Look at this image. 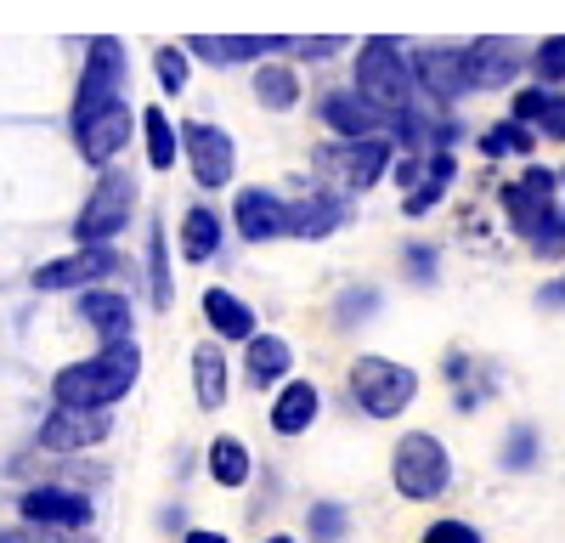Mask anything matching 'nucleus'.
<instances>
[{
  "mask_svg": "<svg viewBox=\"0 0 565 543\" xmlns=\"http://www.w3.org/2000/svg\"><path fill=\"white\" fill-rule=\"evenodd\" d=\"M141 374V351L130 340H108L97 356L74 362V369H63L52 380V396L57 407H114Z\"/></svg>",
  "mask_w": 565,
  "mask_h": 543,
  "instance_id": "obj_1",
  "label": "nucleus"
},
{
  "mask_svg": "<svg viewBox=\"0 0 565 543\" xmlns=\"http://www.w3.org/2000/svg\"><path fill=\"white\" fill-rule=\"evenodd\" d=\"M413 85H418V74H413V57L402 52V40L373 34L356 45V91L367 103H380L385 114H402L413 103Z\"/></svg>",
  "mask_w": 565,
  "mask_h": 543,
  "instance_id": "obj_2",
  "label": "nucleus"
},
{
  "mask_svg": "<svg viewBox=\"0 0 565 543\" xmlns=\"http://www.w3.org/2000/svg\"><path fill=\"white\" fill-rule=\"evenodd\" d=\"M391 136H340V142H322L311 153V170L334 181V193H367L391 170Z\"/></svg>",
  "mask_w": 565,
  "mask_h": 543,
  "instance_id": "obj_3",
  "label": "nucleus"
},
{
  "mask_svg": "<svg viewBox=\"0 0 565 543\" xmlns=\"http://www.w3.org/2000/svg\"><path fill=\"white\" fill-rule=\"evenodd\" d=\"M391 481L413 504H430V498H441L452 487V453L430 430H407L391 453Z\"/></svg>",
  "mask_w": 565,
  "mask_h": 543,
  "instance_id": "obj_4",
  "label": "nucleus"
},
{
  "mask_svg": "<svg viewBox=\"0 0 565 543\" xmlns=\"http://www.w3.org/2000/svg\"><path fill=\"white\" fill-rule=\"evenodd\" d=\"M345 391L367 419H396L418 396V374L407 362H391V356H356L351 374H345Z\"/></svg>",
  "mask_w": 565,
  "mask_h": 543,
  "instance_id": "obj_5",
  "label": "nucleus"
},
{
  "mask_svg": "<svg viewBox=\"0 0 565 543\" xmlns=\"http://www.w3.org/2000/svg\"><path fill=\"white\" fill-rule=\"evenodd\" d=\"M114 103H130V63L125 45L114 34H97L85 45V68H79V91H74V119H90Z\"/></svg>",
  "mask_w": 565,
  "mask_h": 543,
  "instance_id": "obj_6",
  "label": "nucleus"
},
{
  "mask_svg": "<svg viewBox=\"0 0 565 543\" xmlns=\"http://www.w3.org/2000/svg\"><path fill=\"white\" fill-rule=\"evenodd\" d=\"M136 210V181L130 170H103L97 175V188H90L79 221H74V238L79 244H108L114 233H125V221Z\"/></svg>",
  "mask_w": 565,
  "mask_h": 543,
  "instance_id": "obj_7",
  "label": "nucleus"
},
{
  "mask_svg": "<svg viewBox=\"0 0 565 543\" xmlns=\"http://www.w3.org/2000/svg\"><path fill=\"white\" fill-rule=\"evenodd\" d=\"M554 188H559V175L554 170H543V164H532L526 175H514L509 188H503V210H509V226L521 233L526 244L543 233V226L554 221Z\"/></svg>",
  "mask_w": 565,
  "mask_h": 543,
  "instance_id": "obj_8",
  "label": "nucleus"
},
{
  "mask_svg": "<svg viewBox=\"0 0 565 543\" xmlns=\"http://www.w3.org/2000/svg\"><path fill=\"white\" fill-rule=\"evenodd\" d=\"M181 153L186 164H193V181L204 193L226 188L232 181V164H238V153H232V136L210 119H193V125H181Z\"/></svg>",
  "mask_w": 565,
  "mask_h": 543,
  "instance_id": "obj_9",
  "label": "nucleus"
},
{
  "mask_svg": "<svg viewBox=\"0 0 565 543\" xmlns=\"http://www.w3.org/2000/svg\"><path fill=\"white\" fill-rule=\"evenodd\" d=\"M114 272H119V255H114L108 244H79V249L63 255V260L34 266V289L57 295V289H79V284H103V278H114Z\"/></svg>",
  "mask_w": 565,
  "mask_h": 543,
  "instance_id": "obj_10",
  "label": "nucleus"
},
{
  "mask_svg": "<svg viewBox=\"0 0 565 543\" xmlns=\"http://www.w3.org/2000/svg\"><path fill=\"white\" fill-rule=\"evenodd\" d=\"M413 74H418V91L430 103H458L463 91H476V79H469V52H458V45H424L413 57Z\"/></svg>",
  "mask_w": 565,
  "mask_h": 543,
  "instance_id": "obj_11",
  "label": "nucleus"
},
{
  "mask_svg": "<svg viewBox=\"0 0 565 543\" xmlns=\"http://www.w3.org/2000/svg\"><path fill=\"white\" fill-rule=\"evenodd\" d=\"M114 430L108 407H52V419L40 425V447L45 453H79V447H97Z\"/></svg>",
  "mask_w": 565,
  "mask_h": 543,
  "instance_id": "obj_12",
  "label": "nucleus"
},
{
  "mask_svg": "<svg viewBox=\"0 0 565 543\" xmlns=\"http://www.w3.org/2000/svg\"><path fill=\"white\" fill-rule=\"evenodd\" d=\"M74 136H79V159L108 170L114 153L130 142V103H114V108L90 114V119H74Z\"/></svg>",
  "mask_w": 565,
  "mask_h": 543,
  "instance_id": "obj_13",
  "label": "nucleus"
},
{
  "mask_svg": "<svg viewBox=\"0 0 565 543\" xmlns=\"http://www.w3.org/2000/svg\"><path fill=\"white\" fill-rule=\"evenodd\" d=\"M18 510L23 521H40V526H74V532L90 526V498L74 487H29L18 498Z\"/></svg>",
  "mask_w": 565,
  "mask_h": 543,
  "instance_id": "obj_14",
  "label": "nucleus"
},
{
  "mask_svg": "<svg viewBox=\"0 0 565 543\" xmlns=\"http://www.w3.org/2000/svg\"><path fill=\"white\" fill-rule=\"evenodd\" d=\"M317 119L334 130V136H380L385 108H380V103H367L362 91H322Z\"/></svg>",
  "mask_w": 565,
  "mask_h": 543,
  "instance_id": "obj_15",
  "label": "nucleus"
},
{
  "mask_svg": "<svg viewBox=\"0 0 565 543\" xmlns=\"http://www.w3.org/2000/svg\"><path fill=\"white\" fill-rule=\"evenodd\" d=\"M289 45L295 40H282V34H193L186 52H199L215 68H232V63H249V57H266V52H289Z\"/></svg>",
  "mask_w": 565,
  "mask_h": 543,
  "instance_id": "obj_16",
  "label": "nucleus"
},
{
  "mask_svg": "<svg viewBox=\"0 0 565 543\" xmlns=\"http://www.w3.org/2000/svg\"><path fill=\"white\" fill-rule=\"evenodd\" d=\"M232 221H238V233H244L249 244L289 238V204H282L271 188H249V193H238V210H232Z\"/></svg>",
  "mask_w": 565,
  "mask_h": 543,
  "instance_id": "obj_17",
  "label": "nucleus"
},
{
  "mask_svg": "<svg viewBox=\"0 0 565 543\" xmlns=\"http://www.w3.org/2000/svg\"><path fill=\"white\" fill-rule=\"evenodd\" d=\"M351 221V199L345 193H306L289 204V238H328V233H340V226Z\"/></svg>",
  "mask_w": 565,
  "mask_h": 543,
  "instance_id": "obj_18",
  "label": "nucleus"
},
{
  "mask_svg": "<svg viewBox=\"0 0 565 543\" xmlns=\"http://www.w3.org/2000/svg\"><path fill=\"white\" fill-rule=\"evenodd\" d=\"M463 52H469V79H476V91H498L526 68V57H514L509 40H476V45H463Z\"/></svg>",
  "mask_w": 565,
  "mask_h": 543,
  "instance_id": "obj_19",
  "label": "nucleus"
},
{
  "mask_svg": "<svg viewBox=\"0 0 565 543\" xmlns=\"http://www.w3.org/2000/svg\"><path fill=\"white\" fill-rule=\"evenodd\" d=\"M317 407H322L317 385L311 380H289L277 391V402H271V430L277 436H306L317 425Z\"/></svg>",
  "mask_w": 565,
  "mask_h": 543,
  "instance_id": "obj_20",
  "label": "nucleus"
},
{
  "mask_svg": "<svg viewBox=\"0 0 565 543\" xmlns=\"http://www.w3.org/2000/svg\"><path fill=\"white\" fill-rule=\"evenodd\" d=\"M79 317L103 340H130V300L119 289H85L79 295Z\"/></svg>",
  "mask_w": 565,
  "mask_h": 543,
  "instance_id": "obj_21",
  "label": "nucleus"
},
{
  "mask_svg": "<svg viewBox=\"0 0 565 543\" xmlns=\"http://www.w3.org/2000/svg\"><path fill=\"white\" fill-rule=\"evenodd\" d=\"M204 317H210V329H215L221 340H255V311H249L238 295L204 289Z\"/></svg>",
  "mask_w": 565,
  "mask_h": 543,
  "instance_id": "obj_22",
  "label": "nucleus"
},
{
  "mask_svg": "<svg viewBox=\"0 0 565 543\" xmlns=\"http://www.w3.org/2000/svg\"><path fill=\"white\" fill-rule=\"evenodd\" d=\"M249 351H244V369H249V385L260 391V385H277L282 374H289V340H277V334H255V340H244Z\"/></svg>",
  "mask_w": 565,
  "mask_h": 543,
  "instance_id": "obj_23",
  "label": "nucleus"
},
{
  "mask_svg": "<svg viewBox=\"0 0 565 543\" xmlns=\"http://www.w3.org/2000/svg\"><path fill=\"white\" fill-rule=\"evenodd\" d=\"M221 249V215L210 204H193L181 215V255L186 260H210Z\"/></svg>",
  "mask_w": 565,
  "mask_h": 543,
  "instance_id": "obj_24",
  "label": "nucleus"
},
{
  "mask_svg": "<svg viewBox=\"0 0 565 543\" xmlns=\"http://www.w3.org/2000/svg\"><path fill=\"white\" fill-rule=\"evenodd\" d=\"M193 391H199V407H210V414L226 402V356L215 345L193 351Z\"/></svg>",
  "mask_w": 565,
  "mask_h": 543,
  "instance_id": "obj_25",
  "label": "nucleus"
},
{
  "mask_svg": "<svg viewBox=\"0 0 565 543\" xmlns=\"http://www.w3.org/2000/svg\"><path fill=\"white\" fill-rule=\"evenodd\" d=\"M532 125L526 119H503V125H492V130H481V159H521V153H532Z\"/></svg>",
  "mask_w": 565,
  "mask_h": 543,
  "instance_id": "obj_26",
  "label": "nucleus"
},
{
  "mask_svg": "<svg viewBox=\"0 0 565 543\" xmlns=\"http://www.w3.org/2000/svg\"><path fill=\"white\" fill-rule=\"evenodd\" d=\"M255 97H260V108H271V114H289V108L300 103V79H295V68L266 63V68L255 74Z\"/></svg>",
  "mask_w": 565,
  "mask_h": 543,
  "instance_id": "obj_27",
  "label": "nucleus"
},
{
  "mask_svg": "<svg viewBox=\"0 0 565 543\" xmlns=\"http://www.w3.org/2000/svg\"><path fill=\"white\" fill-rule=\"evenodd\" d=\"M210 476L221 487H244L249 481V447L238 436H215L210 441Z\"/></svg>",
  "mask_w": 565,
  "mask_h": 543,
  "instance_id": "obj_28",
  "label": "nucleus"
},
{
  "mask_svg": "<svg viewBox=\"0 0 565 543\" xmlns=\"http://www.w3.org/2000/svg\"><path fill=\"white\" fill-rule=\"evenodd\" d=\"M141 130H148V164H153V170H170V164L181 159V130L170 125V114H164V108H148Z\"/></svg>",
  "mask_w": 565,
  "mask_h": 543,
  "instance_id": "obj_29",
  "label": "nucleus"
},
{
  "mask_svg": "<svg viewBox=\"0 0 565 543\" xmlns=\"http://www.w3.org/2000/svg\"><path fill=\"white\" fill-rule=\"evenodd\" d=\"M537 447H543V441H537V430H532V425H514V430L503 436V459H498V465H503L509 476H521V470H532V465H537Z\"/></svg>",
  "mask_w": 565,
  "mask_h": 543,
  "instance_id": "obj_30",
  "label": "nucleus"
},
{
  "mask_svg": "<svg viewBox=\"0 0 565 543\" xmlns=\"http://www.w3.org/2000/svg\"><path fill=\"white\" fill-rule=\"evenodd\" d=\"M306 526H311V543H340L345 532H351V515L340 510V504H311V515H306Z\"/></svg>",
  "mask_w": 565,
  "mask_h": 543,
  "instance_id": "obj_31",
  "label": "nucleus"
},
{
  "mask_svg": "<svg viewBox=\"0 0 565 543\" xmlns=\"http://www.w3.org/2000/svg\"><path fill=\"white\" fill-rule=\"evenodd\" d=\"M532 74H537V79H565V34L537 40V52H532Z\"/></svg>",
  "mask_w": 565,
  "mask_h": 543,
  "instance_id": "obj_32",
  "label": "nucleus"
},
{
  "mask_svg": "<svg viewBox=\"0 0 565 543\" xmlns=\"http://www.w3.org/2000/svg\"><path fill=\"white\" fill-rule=\"evenodd\" d=\"M373 311H380V295H373V289H351V295H340V306H334V317H340L345 329L367 323Z\"/></svg>",
  "mask_w": 565,
  "mask_h": 543,
  "instance_id": "obj_33",
  "label": "nucleus"
},
{
  "mask_svg": "<svg viewBox=\"0 0 565 543\" xmlns=\"http://www.w3.org/2000/svg\"><path fill=\"white\" fill-rule=\"evenodd\" d=\"M148 260H153V306H159V311H170V295H175V284H170V272H164V233H159V226H153Z\"/></svg>",
  "mask_w": 565,
  "mask_h": 543,
  "instance_id": "obj_34",
  "label": "nucleus"
},
{
  "mask_svg": "<svg viewBox=\"0 0 565 543\" xmlns=\"http://www.w3.org/2000/svg\"><path fill=\"white\" fill-rule=\"evenodd\" d=\"M548 103H554V91H543V85H521V91H514V119L537 125V119L548 114Z\"/></svg>",
  "mask_w": 565,
  "mask_h": 543,
  "instance_id": "obj_35",
  "label": "nucleus"
},
{
  "mask_svg": "<svg viewBox=\"0 0 565 543\" xmlns=\"http://www.w3.org/2000/svg\"><path fill=\"white\" fill-rule=\"evenodd\" d=\"M407 272H413V284H436L441 249H430V244H407Z\"/></svg>",
  "mask_w": 565,
  "mask_h": 543,
  "instance_id": "obj_36",
  "label": "nucleus"
},
{
  "mask_svg": "<svg viewBox=\"0 0 565 543\" xmlns=\"http://www.w3.org/2000/svg\"><path fill=\"white\" fill-rule=\"evenodd\" d=\"M153 74H159L164 91H181V85H186V57H181V45H164L159 63H153Z\"/></svg>",
  "mask_w": 565,
  "mask_h": 543,
  "instance_id": "obj_37",
  "label": "nucleus"
},
{
  "mask_svg": "<svg viewBox=\"0 0 565 543\" xmlns=\"http://www.w3.org/2000/svg\"><path fill=\"white\" fill-rule=\"evenodd\" d=\"M532 255H543V260H554V255H565V210H554V221L543 226V233L532 238Z\"/></svg>",
  "mask_w": 565,
  "mask_h": 543,
  "instance_id": "obj_38",
  "label": "nucleus"
},
{
  "mask_svg": "<svg viewBox=\"0 0 565 543\" xmlns=\"http://www.w3.org/2000/svg\"><path fill=\"white\" fill-rule=\"evenodd\" d=\"M424 543H481V532L469 521H436V526H424Z\"/></svg>",
  "mask_w": 565,
  "mask_h": 543,
  "instance_id": "obj_39",
  "label": "nucleus"
},
{
  "mask_svg": "<svg viewBox=\"0 0 565 543\" xmlns=\"http://www.w3.org/2000/svg\"><path fill=\"white\" fill-rule=\"evenodd\" d=\"M18 543H90V537H79L74 526H40V521H29V532H18Z\"/></svg>",
  "mask_w": 565,
  "mask_h": 543,
  "instance_id": "obj_40",
  "label": "nucleus"
},
{
  "mask_svg": "<svg viewBox=\"0 0 565 543\" xmlns=\"http://www.w3.org/2000/svg\"><path fill=\"white\" fill-rule=\"evenodd\" d=\"M295 52H306L311 63H322V57H334V52H345V40H295Z\"/></svg>",
  "mask_w": 565,
  "mask_h": 543,
  "instance_id": "obj_41",
  "label": "nucleus"
},
{
  "mask_svg": "<svg viewBox=\"0 0 565 543\" xmlns=\"http://www.w3.org/2000/svg\"><path fill=\"white\" fill-rule=\"evenodd\" d=\"M537 130H543V136H559V142H565V97L548 103V114L537 119Z\"/></svg>",
  "mask_w": 565,
  "mask_h": 543,
  "instance_id": "obj_42",
  "label": "nucleus"
},
{
  "mask_svg": "<svg viewBox=\"0 0 565 543\" xmlns=\"http://www.w3.org/2000/svg\"><path fill=\"white\" fill-rule=\"evenodd\" d=\"M537 306H554V311H565V278H554V284L537 295Z\"/></svg>",
  "mask_w": 565,
  "mask_h": 543,
  "instance_id": "obj_43",
  "label": "nucleus"
},
{
  "mask_svg": "<svg viewBox=\"0 0 565 543\" xmlns=\"http://www.w3.org/2000/svg\"><path fill=\"white\" fill-rule=\"evenodd\" d=\"M181 543H226V537H221V532H186Z\"/></svg>",
  "mask_w": 565,
  "mask_h": 543,
  "instance_id": "obj_44",
  "label": "nucleus"
},
{
  "mask_svg": "<svg viewBox=\"0 0 565 543\" xmlns=\"http://www.w3.org/2000/svg\"><path fill=\"white\" fill-rule=\"evenodd\" d=\"M0 543H18V532H0Z\"/></svg>",
  "mask_w": 565,
  "mask_h": 543,
  "instance_id": "obj_45",
  "label": "nucleus"
},
{
  "mask_svg": "<svg viewBox=\"0 0 565 543\" xmlns=\"http://www.w3.org/2000/svg\"><path fill=\"white\" fill-rule=\"evenodd\" d=\"M266 543H295V537H282V532H277V537H266Z\"/></svg>",
  "mask_w": 565,
  "mask_h": 543,
  "instance_id": "obj_46",
  "label": "nucleus"
}]
</instances>
